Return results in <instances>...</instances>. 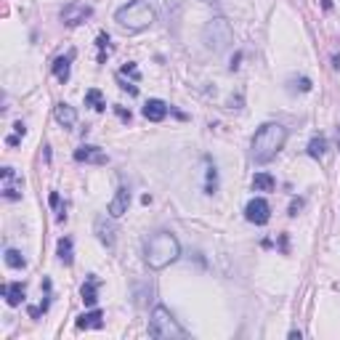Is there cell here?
I'll list each match as a JSON object with an SVG mask.
<instances>
[{
  "label": "cell",
  "instance_id": "obj_1",
  "mask_svg": "<svg viewBox=\"0 0 340 340\" xmlns=\"http://www.w3.org/2000/svg\"><path fill=\"white\" fill-rule=\"evenodd\" d=\"M287 141V128L279 125V122H266V125H260L253 136V160L258 165L263 162H271L276 154L282 152Z\"/></svg>",
  "mask_w": 340,
  "mask_h": 340
},
{
  "label": "cell",
  "instance_id": "obj_2",
  "mask_svg": "<svg viewBox=\"0 0 340 340\" xmlns=\"http://www.w3.org/2000/svg\"><path fill=\"white\" fill-rule=\"evenodd\" d=\"M178 255H181V244H178L176 234H170V231H157L154 237L146 239L144 258H146L149 269L162 271L173 263V260H178Z\"/></svg>",
  "mask_w": 340,
  "mask_h": 340
},
{
  "label": "cell",
  "instance_id": "obj_3",
  "mask_svg": "<svg viewBox=\"0 0 340 340\" xmlns=\"http://www.w3.org/2000/svg\"><path fill=\"white\" fill-rule=\"evenodd\" d=\"M154 19H157V13L144 0H128L125 6H120L115 11V22L120 27H125L128 32H141V29L154 24Z\"/></svg>",
  "mask_w": 340,
  "mask_h": 340
},
{
  "label": "cell",
  "instance_id": "obj_4",
  "mask_svg": "<svg viewBox=\"0 0 340 340\" xmlns=\"http://www.w3.org/2000/svg\"><path fill=\"white\" fill-rule=\"evenodd\" d=\"M149 335L152 337H160V340H173V337H186L189 332L181 327V324L173 319V314L167 311L165 306H157L152 311V322H149Z\"/></svg>",
  "mask_w": 340,
  "mask_h": 340
},
{
  "label": "cell",
  "instance_id": "obj_5",
  "mask_svg": "<svg viewBox=\"0 0 340 340\" xmlns=\"http://www.w3.org/2000/svg\"><path fill=\"white\" fill-rule=\"evenodd\" d=\"M202 43L207 45L210 51L221 53V51H226L229 45L234 43V29H231V24H229L223 16H215V19H210V22L205 24V29H202Z\"/></svg>",
  "mask_w": 340,
  "mask_h": 340
},
{
  "label": "cell",
  "instance_id": "obj_6",
  "mask_svg": "<svg viewBox=\"0 0 340 340\" xmlns=\"http://www.w3.org/2000/svg\"><path fill=\"white\" fill-rule=\"evenodd\" d=\"M90 16H93V8H90L88 3H83V0H69V3L61 8V22H64L67 27H80Z\"/></svg>",
  "mask_w": 340,
  "mask_h": 340
},
{
  "label": "cell",
  "instance_id": "obj_7",
  "mask_svg": "<svg viewBox=\"0 0 340 340\" xmlns=\"http://www.w3.org/2000/svg\"><path fill=\"white\" fill-rule=\"evenodd\" d=\"M244 218L250 223H255V226H266L269 218H271V205L263 197H255V199H250V202L244 205Z\"/></svg>",
  "mask_w": 340,
  "mask_h": 340
},
{
  "label": "cell",
  "instance_id": "obj_8",
  "mask_svg": "<svg viewBox=\"0 0 340 340\" xmlns=\"http://www.w3.org/2000/svg\"><path fill=\"white\" fill-rule=\"evenodd\" d=\"M128 205H130V192L125 186H120L117 194L109 199V207H106V213H109L112 218H120V215L128 213Z\"/></svg>",
  "mask_w": 340,
  "mask_h": 340
},
{
  "label": "cell",
  "instance_id": "obj_9",
  "mask_svg": "<svg viewBox=\"0 0 340 340\" xmlns=\"http://www.w3.org/2000/svg\"><path fill=\"white\" fill-rule=\"evenodd\" d=\"M0 176H3V181H6V186H3V197L6 199H22V181L16 183V173H13V167H3L0 170Z\"/></svg>",
  "mask_w": 340,
  "mask_h": 340
},
{
  "label": "cell",
  "instance_id": "obj_10",
  "mask_svg": "<svg viewBox=\"0 0 340 340\" xmlns=\"http://www.w3.org/2000/svg\"><path fill=\"white\" fill-rule=\"evenodd\" d=\"M74 160L77 162H90V165H106V154L99 146L85 144V146H80V149L74 152Z\"/></svg>",
  "mask_w": 340,
  "mask_h": 340
},
{
  "label": "cell",
  "instance_id": "obj_11",
  "mask_svg": "<svg viewBox=\"0 0 340 340\" xmlns=\"http://www.w3.org/2000/svg\"><path fill=\"white\" fill-rule=\"evenodd\" d=\"M141 112H144V117H146L149 122H162V120L167 117L170 109H167V104H165L162 99H149V101L144 104Z\"/></svg>",
  "mask_w": 340,
  "mask_h": 340
},
{
  "label": "cell",
  "instance_id": "obj_12",
  "mask_svg": "<svg viewBox=\"0 0 340 340\" xmlns=\"http://www.w3.org/2000/svg\"><path fill=\"white\" fill-rule=\"evenodd\" d=\"M80 298H83V303H85V306H90V308H93V306L99 303V279H96L93 274H88L85 285L80 287Z\"/></svg>",
  "mask_w": 340,
  "mask_h": 340
},
{
  "label": "cell",
  "instance_id": "obj_13",
  "mask_svg": "<svg viewBox=\"0 0 340 340\" xmlns=\"http://www.w3.org/2000/svg\"><path fill=\"white\" fill-rule=\"evenodd\" d=\"M101 327H104V314L99 308H90L77 319V330H101Z\"/></svg>",
  "mask_w": 340,
  "mask_h": 340
},
{
  "label": "cell",
  "instance_id": "obj_14",
  "mask_svg": "<svg viewBox=\"0 0 340 340\" xmlns=\"http://www.w3.org/2000/svg\"><path fill=\"white\" fill-rule=\"evenodd\" d=\"M0 292H3V298H6V303H8L11 308L19 306V303L24 300V285H22V282H8V285L0 287Z\"/></svg>",
  "mask_w": 340,
  "mask_h": 340
},
{
  "label": "cell",
  "instance_id": "obj_15",
  "mask_svg": "<svg viewBox=\"0 0 340 340\" xmlns=\"http://www.w3.org/2000/svg\"><path fill=\"white\" fill-rule=\"evenodd\" d=\"M96 234H99V239L112 250V247H115V226L106 223L104 215H99V218H96Z\"/></svg>",
  "mask_w": 340,
  "mask_h": 340
},
{
  "label": "cell",
  "instance_id": "obj_16",
  "mask_svg": "<svg viewBox=\"0 0 340 340\" xmlns=\"http://www.w3.org/2000/svg\"><path fill=\"white\" fill-rule=\"evenodd\" d=\"M72 59H74V51H69L67 56H59L53 61V74H56L59 83H67L69 80V64H72Z\"/></svg>",
  "mask_w": 340,
  "mask_h": 340
},
{
  "label": "cell",
  "instance_id": "obj_17",
  "mask_svg": "<svg viewBox=\"0 0 340 340\" xmlns=\"http://www.w3.org/2000/svg\"><path fill=\"white\" fill-rule=\"evenodd\" d=\"M56 120H59L64 128H72L74 122H77V112H74V106H69L67 101L56 104Z\"/></svg>",
  "mask_w": 340,
  "mask_h": 340
},
{
  "label": "cell",
  "instance_id": "obj_18",
  "mask_svg": "<svg viewBox=\"0 0 340 340\" xmlns=\"http://www.w3.org/2000/svg\"><path fill=\"white\" fill-rule=\"evenodd\" d=\"M274 186H276V181H274L271 173H266V170H260V173L253 176V189L255 192H274Z\"/></svg>",
  "mask_w": 340,
  "mask_h": 340
},
{
  "label": "cell",
  "instance_id": "obj_19",
  "mask_svg": "<svg viewBox=\"0 0 340 340\" xmlns=\"http://www.w3.org/2000/svg\"><path fill=\"white\" fill-rule=\"evenodd\" d=\"M308 157H314V160H322L324 154H327V138L324 136H314L311 141H308Z\"/></svg>",
  "mask_w": 340,
  "mask_h": 340
},
{
  "label": "cell",
  "instance_id": "obj_20",
  "mask_svg": "<svg viewBox=\"0 0 340 340\" xmlns=\"http://www.w3.org/2000/svg\"><path fill=\"white\" fill-rule=\"evenodd\" d=\"M85 106H90V109H96V112H104V109H106L104 93H101L99 88H90V90H85Z\"/></svg>",
  "mask_w": 340,
  "mask_h": 340
},
{
  "label": "cell",
  "instance_id": "obj_21",
  "mask_svg": "<svg viewBox=\"0 0 340 340\" xmlns=\"http://www.w3.org/2000/svg\"><path fill=\"white\" fill-rule=\"evenodd\" d=\"M59 260H61L64 266H72L74 253H72V239H69V237H61V239H59Z\"/></svg>",
  "mask_w": 340,
  "mask_h": 340
},
{
  "label": "cell",
  "instance_id": "obj_22",
  "mask_svg": "<svg viewBox=\"0 0 340 340\" xmlns=\"http://www.w3.org/2000/svg\"><path fill=\"white\" fill-rule=\"evenodd\" d=\"M3 258H6V266H8V269H27V260H24V255H22L19 250H13V247H8Z\"/></svg>",
  "mask_w": 340,
  "mask_h": 340
},
{
  "label": "cell",
  "instance_id": "obj_23",
  "mask_svg": "<svg viewBox=\"0 0 340 340\" xmlns=\"http://www.w3.org/2000/svg\"><path fill=\"white\" fill-rule=\"evenodd\" d=\"M218 192V170H215V165L207 167V183H205V194H215Z\"/></svg>",
  "mask_w": 340,
  "mask_h": 340
},
{
  "label": "cell",
  "instance_id": "obj_24",
  "mask_svg": "<svg viewBox=\"0 0 340 340\" xmlns=\"http://www.w3.org/2000/svg\"><path fill=\"white\" fill-rule=\"evenodd\" d=\"M120 74H128V77H133V80H141V74H138V67L133 64V61H128V64L120 69Z\"/></svg>",
  "mask_w": 340,
  "mask_h": 340
},
{
  "label": "cell",
  "instance_id": "obj_25",
  "mask_svg": "<svg viewBox=\"0 0 340 340\" xmlns=\"http://www.w3.org/2000/svg\"><path fill=\"white\" fill-rule=\"evenodd\" d=\"M300 207H303V199H300V197H295V199L290 202V215H292V218H295V215L300 213Z\"/></svg>",
  "mask_w": 340,
  "mask_h": 340
},
{
  "label": "cell",
  "instance_id": "obj_26",
  "mask_svg": "<svg viewBox=\"0 0 340 340\" xmlns=\"http://www.w3.org/2000/svg\"><path fill=\"white\" fill-rule=\"evenodd\" d=\"M96 45H99L101 51H104V48H109V35H106V32H101V35L96 37Z\"/></svg>",
  "mask_w": 340,
  "mask_h": 340
},
{
  "label": "cell",
  "instance_id": "obj_27",
  "mask_svg": "<svg viewBox=\"0 0 340 340\" xmlns=\"http://www.w3.org/2000/svg\"><path fill=\"white\" fill-rule=\"evenodd\" d=\"M115 112H117L122 120H125V122H130V109H125V106H117V104H115Z\"/></svg>",
  "mask_w": 340,
  "mask_h": 340
},
{
  "label": "cell",
  "instance_id": "obj_28",
  "mask_svg": "<svg viewBox=\"0 0 340 340\" xmlns=\"http://www.w3.org/2000/svg\"><path fill=\"white\" fill-rule=\"evenodd\" d=\"M300 90H303V93L311 90V80H308V77H300Z\"/></svg>",
  "mask_w": 340,
  "mask_h": 340
},
{
  "label": "cell",
  "instance_id": "obj_29",
  "mask_svg": "<svg viewBox=\"0 0 340 340\" xmlns=\"http://www.w3.org/2000/svg\"><path fill=\"white\" fill-rule=\"evenodd\" d=\"M48 202H51V207H59V192H51Z\"/></svg>",
  "mask_w": 340,
  "mask_h": 340
},
{
  "label": "cell",
  "instance_id": "obj_30",
  "mask_svg": "<svg viewBox=\"0 0 340 340\" xmlns=\"http://www.w3.org/2000/svg\"><path fill=\"white\" fill-rule=\"evenodd\" d=\"M13 130H16V136H24V133H27V128H24V122H16V125H13Z\"/></svg>",
  "mask_w": 340,
  "mask_h": 340
},
{
  "label": "cell",
  "instance_id": "obj_31",
  "mask_svg": "<svg viewBox=\"0 0 340 340\" xmlns=\"http://www.w3.org/2000/svg\"><path fill=\"white\" fill-rule=\"evenodd\" d=\"M6 144H8V146H16V144H19V136H8Z\"/></svg>",
  "mask_w": 340,
  "mask_h": 340
},
{
  "label": "cell",
  "instance_id": "obj_32",
  "mask_svg": "<svg viewBox=\"0 0 340 340\" xmlns=\"http://www.w3.org/2000/svg\"><path fill=\"white\" fill-rule=\"evenodd\" d=\"M322 6H324V11H330L332 8V0H322Z\"/></svg>",
  "mask_w": 340,
  "mask_h": 340
},
{
  "label": "cell",
  "instance_id": "obj_33",
  "mask_svg": "<svg viewBox=\"0 0 340 340\" xmlns=\"http://www.w3.org/2000/svg\"><path fill=\"white\" fill-rule=\"evenodd\" d=\"M337 146H340V128H337Z\"/></svg>",
  "mask_w": 340,
  "mask_h": 340
}]
</instances>
